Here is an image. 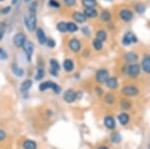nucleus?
Segmentation results:
<instances>
[{
  "label": "nucleus",
  "instance_id": "nucleus-1",
  "mask_svg": "<svg viewBox=\"0 0 150 149\" xmlns=\"http://www.w3.org/2000/svg\"><path fill=\"white\" fill-rule=\"evenodd\" d=\"M23 20L28 31L32 32L35 29H37V17H36L35 11H29L23 17Z\"/></svg>",
  "mask_w": 150,
  "mask_h": 149
},
{
  "label": "nucleus",
  "instance_id": "nucleus-2",
  "mask_svg": "<svg viewBox=\"0 0 150 149\" xmlns=\"http://www.w3.org/2000/svg\"><path fill=\"white\" fill-rule=\"evenodd\" d=\"M38 89H39L40 91L52 89L55 94H59V93L61 92V87H60L58 84L53 82V81H45V82L40 83V85L38 86Z\"/></svg>",
  "mask_w": 150,
  "mask_h": 149
},
{
  "label": "nucleus",
  "instance_id": "nucleus-3",
  "mask_svg": "<svg viewBox=\"0 0 150 149\" xmlns=\"http://www.w3.org/2000/svg\"><path fill=\"white\" fill-rule=\"evenodd\" d=\"M22 49L24 51V54H25L26 58H27L28 61H30L31 58H32L33 51H34V44H33V42L30 41V40H26L24 45L22 46Z\"/></svg>",
  "mask_w": 150,
  "mask_h": 149
},
{
  "label": "nucleus",
  "instance_id": "nucleus-4",
  "mask_svg": "<svg viewBox=\"0 0 150 149\" xmlns=\"http://www.w3.org/2000/svg\"><path fill=\"white\" fill-rule=\"evenodd\" d=\"M140 69H141V67H140L138 64H136V63L129 64L126 68V74L128 76H130L131 78H136L140 73Z\"/></svg>",
  "mask_w": 150,
  "mask_h": 149
},
{
  "label": "nucleus",
  "instance_id": "nucleus-5",
  "mask_svg": "<svg viewBox=\"0 0 150 149\" xmlns=\"http://www.w3.org/2000/svg\"><path fill=\"white\" fill-rule=\"evenodd\" d=\"M137 42V37L136 35L134 34L131 31H128L124 34L122 38V44L124 46H129L130 44H133V43H136Z\"/></svg>",
  "mask_w": 150,
  "mask_h": 149
},
{
  "label": "nucleus",
  "instance_id": "nucleus-6",
  "mask_svg": "<svg viewBox=\"0 0 150 149\" xmlns=\"http://www.w3.org/2000/svg\"><path fill=\"white\" fill-rule=\"evenodd\" d=\"M109 72L106 69H99L95 74V79L98 83H106V81L109 78Z\"/></svg>",
  "mask_w": 150,
  "mask_h": 149
},
{
  "label": "nucleus",
  "instance_id": "nucleus-7",
  "mask_svg": "<svg viewBox=\"0 0 150 149\" xmlns=\"http://www.w3.org/2000/svg\"><path fill=\"white\" fill-rule=\"evenodd\" d=\"M26 40V35L23 32H17L13 37V44L17 48H22Z\"/></svg>",
  "mask_w": 150,
  "mask_h": 149
},
{
  "label": "nucleus",
  "instance_id": "nucleus-8",
  "mask_svg": "<svg viewBox=\"0 0 150 149\" xmlns=\"http://www.w3.org/2000/svg\"><path fill=\"white\" fill-rule=\"evenodd\" d=\"M121 92L124 94L125 96H128V97H133V96L138 95L139 90L136 86L134 85H125L124 87L122 88Z\"/></svg>",
  "mask_w": 150,
  "mask_h": 149
},
{
  "label": "nucleus",
  "instance_id": "nucleus-9",
  "mask_svg": "<svg viewBox=\"0 0 150 149\" xmlns=\"http://www.w3.org/2000/svg\"><path fill=\"white\" fill-rule=\"evenodd\" d=\"M119 17L125 22H129L133 19V12L130 9H121L119 12Z\"/></svg>",
  "mask_w": 150,
  "mask_h": 149
},
{
  "label": "nucleus",
  "instance_id": "nucleus-10",
  "mask_svg": "<svg viewBox=\"0 0 150 149\" xmlns=\"http://www.w3.org/2000/svg\"><path fill=\"white\" fill-rule=\"evenodd\" d=\"M68 46H69V49L71 50L72 52H79V50L81 49V42L79 41L78 39L76 38H72V39L69 40V43H68Z\"/></svg>",
  "mask_w": 150,
  "mask_h": 149
},
{
  "label": "nucleus",
  "instance_id": "nucleus-11",
  "mask_svg": "<svg viewBox=\"0 0 150 149\" xmlns=\"http://www.w3.org/2000/svg\"><path fill=\"white\" fill-rule=\"evenodd\" d=\"M63 99L64 101H66L67 103H72L76 100V92L73 89H68L64 92L63 95Z\"/></svg>",
  "mask_w": 150,
  "mask_h": 149
},
{
  "label": "nucleus",
  "instance_id": "nucleus-12",
  "mask_svg": "<svg viewBox=\"0 0 150 149\" xmlns=\"http://www.w3.org/2000/svg\"><path fill=\"white\" fill-rule=\"evenodd\" d=\"M141 69L145 73L150 74V55L147 54L143 57L141 61Z\"/></svg>",
  "mask_w": 150,
  "mask_h": 149
},
{
  "label": "nucleus",
  "instance_id": "nucleus-13",
  "mask_svg": "<svg viewBox=\"0 0 150 149\" xmlns=\"http://www.w3.org/2000/svg\"><path fill=\"white\" fill-rule=\"evenodd\" d=\"M72 18H73L74 21H76L77 23H84L86 22L87 18L86 16L84 15L83 12H80V11H75L72 13Z\"/></svg>",
  "mask_w": 150,
  "mask_h": 149
},
{
  "label": "nucleus",
  "instance_id": "nucleus-14",
  "mask_svg": "<svg viewBox=\"0 0 150 149\" xmlns=\"http://www.w3.org/2000/svg\"><path fill=\"white\" fill-rule=\"evenodd\" d=\"M36 37H37V40L40 44H45L46 43V40H47V37L45 35V32L42 28H37L36 29Z\"/></svg>",
  "mask_w": 150,
  "mask_h": 149
},
{
  "label": "nucleus",
  "instance_id": "nucleus-15",
  "mask_svg": "<svg viewBox=\"0 0 150 149\" xmlns=\"http://www.w3.org/2000/svg\"><path fill=\"white\" fill-rule=\"evenodd\" d=\"M124 59L127 62H129L130 64L136 63L137 60H138V55L134 53V52H127V53L124 54Z\"/></svg>",
  "mask_w": 150,
  "mask_h": 149
},
{
  "label": "nucleus",
  "instance_id": "nucleus-16",
  "mask_svg": "<svg viewBox=\"0 0 150 149\" xmlns=\"http://www.w3.org/2000/svg\"><path fill=\"white\" fill-rule=\"evenodd\" d=\"M104 125L106 126V128L111 129V130L114 129L116 126L114 118H113L112 116H106L105 118H104Z\"/></svg>",
  "mask_w": 150,
  "mask_h": 149
},
{
  "label": "nucleus",
  "instance_id": "nucleus-17",
  "mask_svg": "<svg viewBox=\"0 0 150 149\" xmlns=\"http://www.w3.org/2000/svg\"><path fill=\"white\" fill-rule=\"evenodd\" d=\"M83 13L86 18H95L98 16V12L95 8H84Z\"/></svg>",
  "mask_w": 150,
  "mask_h": 149
},
{
  "label": "nucleus",
  "instance_id": "nucleus-18",
  "mask_svg": "<svg viewBox=\"0 0 150 149\" xmlns=\"http://www.w3.org/2000/svg\"><path fill=\"white\" fill-rule=\"evenodd\" d=\"M106 86H107L109 89H116L118 87V81L117 78L112 76V77H109L108 80L106 81Z\"/></svg>",
  "mask_w": 150,
  "mask_h": 149
},
{
  "label": "nucleus",
  "instance_id": "nucleus-19",
  "mask_svg": "<svg viewBox=\"0 0 150 149\" xmlns=\"http://www.w3.org/2000/svg\"><path fill=\"white\" fill-rule=\"evenodd\" d=\"M31 87H32V80H30V79H26V80H24L23 82L21 83L20 91L22 93L27 92V91L30 89Z\"/></svg>",
  "mask_w": 150,
  "mask_h": 149
},
{
  "label": "nucleus",
  "instance_id": "nucleus-20",
  "mask_svg": "<svg viewBox=\"0 0 150 149\" xmlns=\"http://www.w3.org/2000/svg\"><path fill=\"white\" fill-rule=\"evenodd\" d=\"M11 69H12V72H13V74L15 76H17V77H22V76L24 75V70H23L22 68H21V67H19L16 63L12 64Z\"/></svg>",
  "mask_w": 150,
  "mask_h": 149
},
{
  "label": "nucleus",
  "instance_id": "nucleus-21",
  "mask_svg": "<svg viewBox=\"0 0 150 149\" xmlns=\"http://www.w3.org/2000/svg\"><path fill=\"white\" fill-rule=\"evenodd\" d=\"M63 68L66 72H71L74 69V62L71 59H65L63 61Z\"/></svg>",
  "mask_w": 150,
  "mask_h": 149
},
{
  "label": "nucleus",
  "instance_id": "nucleus-22",
  "mask_svg": "<svg viewBox=\"0 0 150 149\" xmlns=\"http://www.w3.org/2000/svg\"><path fill=\"white\" fill-rule=\"evenodd\" d=\"M23 148L24 149H37V143L34 140L27 139L23 142Z\"/></svg>",
  "mask_w": 150,
  "mask_h": 149
},
{
  "label": "nucleus",
  "instance_id": "nucleus-23",
  "mask_svg": "<svg viewBox=\"0 0 150 149\" xmlns=\"http://www.w3.org/2000/svg\"><path fill=\"white\" fill-rule=\"evenodd\" d=\"M81 3L84 8H95L97 5L96 0H81Z\"/></svg>",
  "mask_w": 150,
  "mask_h": 149
},
{
  "label": "nucleus",
  "instance_id": "nucleus-24",
  "mask_svg": "<svg viewBox=\"0 0 150 149\" xmlns=\"http://www.w3.org/2000/svg\"><path fill=\"white\" fill-rule=\"evenodd\" d=\"M129 115L127 113H125V112H123V113H120L118 115V121H119V123L121 124V125H126V124L129 122Z\"/></svg>",
  "mask_w": 150,
  "mask_h": 149
},
{
  "label": "nucleus",
  "instance_id": "nucleus-25",
  "mask_svg": "<svg viewBox=\"0 0 150 149\" xmlns=\"http://www.w3.org/2000/svg\"><path fill=\"white\" fill-rule=\"evenodd\" d=\"M95 39H97L101 42L106 41V40H107V33H106L104 30H98L97 32H96Z\"/></svg>",
  "mask_w": 150,
  "mask_h": 149
},
{
  "label": "nucleus",
  "instance_id": "nucleus-26",
  "mask_svg": "<svg viewBox=\"0 0 150 149\" xmlns=\"http://www.w3.org/2000/svg\"><path fill=\"white\" fill-rule=\"evenodd\" d=\"M78 26L75 22H68L67 23V32H70V33H75L78 31Z\"/></svg>",
  "mask_w": 150,
  "mask_h": 149
},
{
  "label": "nucleus",
  "instance_id": "nucleus-27",
  "mask_svg": "<svg viewBox=\"0 0 150 149\" xmlns=\"http://www.w3.org/2000/svg\"><path fill=\"white\" fill-rule=\"evenodd\" d=\"M100 19L102 21H105V22H108L111 19V13L108 10H102V12L100 13Z\"/></svg>",
  "mask_w": 150,
  "mask_h": 149
},
{
  "label": "nucleus",
  "instance_id": "nucleus-28",
  "mask_svg": "<svg viewBox=\"0 0 150 149\" xmlns=\"http://www.w3.org/2000/svg\"><path fill=\"white\" fill-rule=\"evenodd\" d=\"M49 64H50V69H51V70H54V71H58V72H59V70H60V65H59V63H58L57 60L50 59Z\"/></svg>",
  "mask_w": 150,
  "mask_h": 149
},
{
  "label": "nucleus",
  "instance_id": "nucleus-29",
  "mask_svg": "<svg viewBox=\"0 0 150 149\" xmlns=\"http://www.w3.org/2000/svg\"><path fill=\"white\" fill-rule=\"evenodd\" d=\"M56 28H57V30L59 31V32H62V33L67 32V23L64 22V21H61V22L57 23Z\"/></svg>",
  "mask_w": 150,
  "mask_h": 149
},
{
  "label": "nucleus",
  "instance_id": "nucleus-30",
  "mask_svg": "<svg viewBox=\"0 0 150 149\" xmlns=\"http://www.w3.org/2000/svg\"><path fill=\"white\" fill-rule=\"evenodd\" d=\"M110 140L112 143H119L121 141V136L118 132H114L110 135Z\"/></svg>",
  "mask_w": 150,
  "mask_h": 149
},
{
  "label": "nucleus",
  "instance_id": "nucleus-31",
  "mask_svg": "<svg viewBox=\"0 0 150 149\" xmlns=\"http://www.w3.org/2000/svg\"><path fill=\"white\" fill-rule=\"evenodd\" d=\"M92 46L96 51H99V50H101L103 48V42L99 41L97 39H94L92 41Z\"/></svg>",
  "mask_w": 150,
  "mask_h": 149
},
{
  "label": "nucleus",
  "instance_id": "nucleus-32",
  "mask_svg": "<svg viewBox=\"0 0 150 149\" xmlns=\"http://www.w3.org/2000/svg\"><path fill=\"white\" fill-rule=\"evenodd\" d=\"M44 75H45L44 69H43L42 67H39V68L37 69V72H36L35 79H36V80H41V79L44 77Z\"/></svg>",
  "mask_w": 150,
  "mask_h": 149
},
{
  "label": "nucleus",
  "instance_id": "nucleus-33",
  "mask_svg": "<svg viewBox=\"0 0 150 149\" xmlns=\"http://www.w3.org/2000/svg\"><path fill=\"white\" fill-rule=\"evenodd\" d=\"M104 99H105V102L107 103V104H113L114 101H115V97L112 94H111V93H108V94H106Z\"/></svg>",
  "mask_w": 150,
  "mask_h": 149
},
{
  "label": "nucleus",
  "instance_id": "nucleus-34",
  "mask_svg": "<svg viewBox=\"0 0 150 149\" xmlns=\"http://www.w3.org/2000/svg\"><path fill=\"white\" fill-rule=\"evenodd\" d=\"M131 106H132V104H131V102H130L129 100H125V99L121 100V107L124 110L130 109V108H131Z\"/></svg>",
  "mask_w": 150,
  "mask_h": 149
},
{
  "label": "nucleus",
  "instance_id": "nucleus-35",
  "mask_svg": "<svg viewBox=\"0 0 150 149\" xmlns=\"http://www.w3.org/2000/svg\"><path fill=\"white\" fill-rule=\"evenodd\" d=\"M45 44H46V46L49 47V48H54L55 45H56V42H55V40L53 39V38L48 37L47 40H46V43H45Z\"/></svg>",
  "mask_w": 150,
  "mask_h": 149
},
{
  "label": "nucleus",
  "instance_id": "nucleus-36",
  "mask_svg": "<svg viewBox=\"0 0 150 149\" xmlns=\"http://www.w3.org/2000/svg\"><path fill=\"white\" fill-rule=\"evenodd\" d=\"M48 5L52 7V8H60V6H61L59 2L56 1V0H49L48 1Z\"/></svg>",
  "mask_w": 150,
  "mask_h": 149
},
{
  "label": "nucleus",
  "instance_id": "nucleus-37",
  "mask_svg": "<svg viewBox=\"0 0 150 149\" xmlns=\"http://www.w3.org/2000/svg\"><path fill=\"white\" fill-rule=\"evenodd\" d=\"M135 10H136L137 13L141 14V13H143V12H144L145 7H144V5H142V4H137V5L135 6Z\"/></svg>",
  "mask_w": 150,
  "mask_h": 149
},
{
  "label": "nucleus",
  "instance_id": "nucleus-38",
  "mask_svg": "<svg viewBox=\"0 0 150 149\" xmlns=\"http://www.w3.org/2000/svg\"><path fill=\"white\" fill-rule=\"evenodd\" d=\"M10 11H11V6H6V7H3V8L0 10V13L3 14V15H6V14H8Z\"/></svg>",
  "mask_w": 150,
  "mask_h": 149
},
{
  "label": "nucleus",
  "instance_id": "nucleus-39",
  "mask_svg": "<svg viewBox=\"0 0 150 149\" xmlns=\"http://www.w3.org/2000/svg\"><path fill=\"white\" fill-rule=\"evenodd\" d=\"M64 3L66 4L67 6L72 7L76 4V0H64Z\"/></svg>",
  "mask_w": 150,
  "mask_h": 149
},
{
  "label": "nucleus",
  "instance_id": "nucleus-40",
  "mask_svg": "<svg viewBox=\"0 0 150 149\" xmlns=\"http://www.w3.org/2000/svg\"><path fill=\"white\" fill-rule=\"evenodd\" d=\"M6 138V132L3 129H0V141H3Z\"/></svg>",
  "mask_w": 150,
  "mask_h": 149
},
{
  "label": "nucleus",
  "instance_id": "nucleus-41",
  "mask_svg": "<svg viewBox=\"0 0 150 149\" xmlns=\"http://www.w3.org/2000/svg\"><path fill=\"white\" fill-rule=\"evenodd\" d=\"M81 31L83 32V34H84V35H86V36H89V35H90V30H89V28H88V27H82V28H81Z\"/></svg>",
  "mask_w": 150,
  "mask_h": 149
},
{
  "label": "nucleus",
  "instance_id": "nucleus-42",
  "mask_svg": "<svg viewBox=\"0 0 150 149\" xmlns=\"http://www.w3.org/2000/svg\"><path fill=\"white\" fill-rule=\"evenodd\" d=\"M6 57H7L6 52L2 48H0V59H6Z\"/></svg>",
  "mask_w": 150,
  "mask_h": 149
},
{
  "label": "nucleus",
  "instance_id": "nucleus-43",
  "mask_svg": "<svg viewBox=\"0 0 150 149\" xmlns=\"http://www.w3.org/2000/svg\"><path fill=\"white\" fill-rule=\"evenodd\" d=\"M3 37H4V30L0 29V41H1V40L3 39Z\"/></svg>",
  "mask_w": 150,
  "mask_h": 149
},
{
  "label": "nucleus",
  "instance_id": "nucleus-44",
  "mask_svg": "<svg viewBox=\"0 0 150 149\" xmlns=\"http://www.w3.org/2000/svg\"><path fill=\"white\" fill-rule=\"evenodd\" d=\"M50 73H51L52 75H54V76H57V75H58V71L51 70V69H50Z\"/></svg>",
  "mask_w": 150,
  "mask_h": 149
},
{
  "label": "nucleus",
  "instance_id": "nucleus-45",
  "mask_svg": "<svg viewBox=\"0 0 150 149\" xmlns=\"http://www.w3.org/2000/svg\"><path fill=\"white\" fill-rule=\"evenodd\" d=\"M97 149H109V148L106 147V146H100V147H98Z\"/></svg>",
  "mask_w": 150,
  "mask_h": 149
},
{
  "label": "nucleus",
  "instance_id": "nucleus-46",
  "mask_svg": "<svg viewBox=\"0 0 150 149\" xmlns=\"http://www.w3.org/2000/svg\"><path fill=\"white\" fill-rule=\"evenodd\" d=\"M18 2V0H12V5H14L15 3H17Z\"/></svg>",
  "mask_w": 150,
  "mask_h": 149
},
{
  "label": "nucleus",
  "instance_id": "nucleus-47",
  "mask_svg": "<svg viewBox=\"0 0 150 149\" xmlns=\"http://www.w3.org/2000/svg\"><path fill=\"white\" fill-rule=\"evenodd\" d=\"M24 1H25V2H30L31 0H24Z\"/></svg>",
  "mask_w": 150,
  "mask_h": 149
},
{
  "label": "nucleus",
  "instance_id": "nucleus-48",
  "mask_svg": "<svg viewBox=\"0 0 150 149\" xmlns=\"http://www.w3.org/2000/svg\"><path fill=\"white\" fill-rule=\"evenodd\" d=\"M148 149H150V144H149V145H148Z\"/></svg>",
  "mask_w": 150,
  "mask_h": 149
},
{
  "label": "nucleus",
  "instance_id": "nucleus-49",
  "mask_svg": "<svg viewBox=\"0 0 150 149\" xmlns=\"http://www.w3.org/2000/svg\"><path fill=\"white\" fill-rule=\"evenodd\" d=\"M2 1H4V0H0V2H2Z\"/></svg>",
  "mask_w": 150,
  "mask_h": 149
}]
</instances>
